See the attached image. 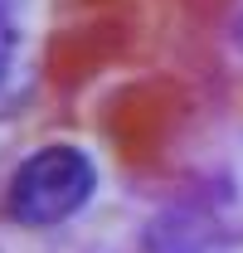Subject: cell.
<instances>
[{
  "label": "cell",
  "mask_w": 243,
  "mask_h": 253,
  "mask_svg": "<svg viewBox=\"0 0 243 253\" xmlns=\"http://www.w3.org/2000/svg\"><path fill=\"white\" fill-rule=\"evenodd\" d=\"M97 190V166L83 146H39L20 161L15 180L5 190V214L25 229H54V224L83 214Z\"/></svg>",
  "instance_id": "cell-1"
},
{
  "label": "cell",
  "mask_w": 243,
  "mask_h": 253,
  "mask_svg": "<svg viewBox=\"0 0 243 253\" xmlns=\"http://www.w3.org/2000/svg\"><path fill=\"white\" fill-rule=\"evenodd\" d=\"M10 54H15V30H10L5 15H0V78H5V68H10Z\"/></svg>",
  "instance_id": "cell-2"
},
{
  "label": "cell",
  "mask_w": 243,
  "mask_h": 253,
  "mask_svg": "<svg viewBox=\"0 0 243 253\" xmlns=\"http://www.w3.org/2000/svg\"><path fill=\"white\" fill-rule=\"evenodd\" d=\"M0 15H5V0H0Z\"/></svg>",
  "instance_id": "cell-3"
},
{
  "label": "cell",
  "mask_w": 243,
  "mask_h": 253,
  "mask_svg": "<svg viewBox=\"0 0 243 253\" xmlns=\"http://www.w3.org/2000/svg\"><path fill=\"white\" fill-rule=\"evenodd\" d=\"M239 34H243V20H239Z\"/></svg>",
  "instance_id": "cell-4"
}]
</instances>
